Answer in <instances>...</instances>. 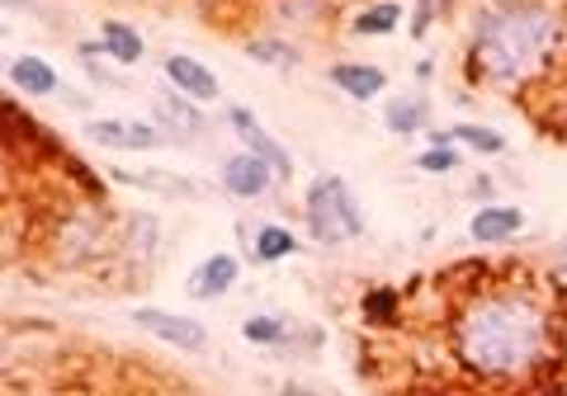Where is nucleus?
<instances>
[{
	"label": "nucleus",
	"mask_w": 567,
	"mask_h": 396,
	"mask_svg": "<svg viewBox=\"0 0 567 396\" xmlns=\"http://www.w3.org/2000/svg\"><path fill=\"white\" fill-rule=\"evenodd\" d=\"M454 345L483 377H520L548 350V316L525 293H483L458 312Z\"/></svg>",
	"instance_id": "1"
},
{
	"label": "nucleus",
	"mask_w": 567,
	"mask_h": 396,
	"mask_svg": "<svg viewBox=\"0 0 567 396\" xmlns=\"http://www.w3.org/2000/svg\"><path fill=\"white\" fill-rule=\"evenodd\" d=\"M558 48V10L544 0H511V6L483 14L473 39V62L487 81H525Z\"/></svg>",
	"instance_id": "2"
},
{
	"label": "nucleus",
	"mask_w": 567,
	"mask_h": 396,
	"mask_svg": "<svg viewBox=\"0 0 567 396\" xmlns=\"http://www.w3.org/2000/svg\"><path fill=\"white\" fill-rule=\"evenodd\" d=\"M308 227H312V237L322 246H346V241H354L364 231V218H360V208H354V198H350L341 175H322L312 185V194H308Z\"/></svg>",
	"instance_id": "3"
},
{
	"label": "nucleus",
	"mask_w": 567,
	"mask_h": 396,
	"mask_svg": "<svg viewBox=\"0 0 567 396\" xmlns=\"http://www.w3.org/2000/svg\"><path fill=\"white\" fill-rule=\"evenodd\" d=\"M227 123H233V133L246 142V152H251V156H260V160H270V166H275V175H284V179L293 175V160H289V152H284L279 142H275L270 133L260 128L251 110H241V104H233V110H227Z\"/></svg>",
	"instance_id": "4"
},
{
	"label": "nucleus",
	"mask_w": 567,
	"mask_h": 396,
	"mask_svg": "<svg viewBox=\"0 0 567 396\" xmlns=\"http://www.w3.org/2000/svg\"><path fill=\"white\" fill-rule=\"evenodd\" d=\"M133 321L142 331H152L156 340H166V345L175 350H204V326L199 321H189V316H171V312H156V308H137Z\"/></svg>",
	"instance_id": "5"
},
{
	"label": "nucleus",
	"mask_w": 567,
	"mask_h": 396,
	"mask_svg": "<svg viewBox=\"0 0 567 396\" xmlns=\"http://www.w3.org/2000/svg\"><path fill=\"white\" fill-rule=\"evenodd\" d=\"M270 179H275V166L270 160H260V156H251V152H241V156H233L223 166V185H227V194H237V198H260L265 189H270Z\"/></svg>",
	"instance_id": "6"
},
{
	"label": "nucleus",
	"mask_w": 567,
	"mask_h": 396,
	"mask_svg": "<svg viewBox=\"0 0 567 396\" xmlns=\"http://www.w3.org/2000/svg\"><path fill=\"white\" fill-rule=\"evenodd\" d=\"M91 137L100 147H118V152H152L162 147V133L152 123H118V118H100L91 123Z\"/></svg>",
	"instance_id": "7"
},
{
	"label": "nucleus",
	"mask_w": 567,
	"mask_h": 396,
	"mask_svg": "<svg viewBox=\"0 0 567 396\" xmlns=\"http://www.w3.org/2000/svg\"><path fill=\"white\" fill-rule=\"evenodd\" d=\"M166 81L181 90V95H189V100H218V76L204 66V62H194V58H166Z\"/></svg>",
	"instance_id": "8"
},
{
	"label": "nucleus",
	"mask_w": 567,
	"mask_h": 396,
	"mask_svg": "<svg viewBox=\"0 0 567 396\" xmlns=\"http://www.w3.org/2000/svg\"><path fill=\"white\" fill-rule=\"evenodd\" d=\"M520 227H525V212H520V208H502V204L477 208V212H473V222H468L473 241H487V246H496V241H511Z\"/></svg>",
	"instance_id": "9"
},
{
	"label": "nucleus",
	"mask_w": 567,
	"mask_h": 396,
	"mask_svg": "<svg viewBox=\"0 0 567 396\" xmlns=\"http://www.w3.org/2000/svg\"><path fill=\"white\" fill-rule=\"evenodd\" d=\"M237 283V260L233 256H208L189 274V298H223Z\"/></svg>",
	"instance_id": "10"
},
{
	"label": "nucleus",
	"mask_w": 567,
	"mask_h": 396,
	"mask_svg": "<svg viewBox=\"0 0 567 396\" xmlns=\"http://www.w3.org/2000/svg\"><path fill=\"white\" fill-rule=\"evenodd\" d=\"M331 81L346 90L350 100H374V95H383V85H388V76L379 66H369V62H341V66H331Z\"/></svg>",
	"instance_id": "11"
},
{
	"label": "nucleus",
	"mask_w": 567,
	"mask_h": 396,
	"mask_svg": "<svg viewBox=\"0 0 567 396\" xmlns=\"http://www.w3.org/2000/svg\"><path fill=\"white\" fill-rule=\"evenodd\" d=\"M100 52H110L114 62H128L133 66V62H142V52H147V48H142V33L137 29L110 20V24L100 29Z\"/></svg>",
	"instance_id": "12"
},
{
	"label": "nucleus",
	"mask_w": 567,
	"mask_h": 396,
	"mask_svg": "<svg viewBox=\"0 0 567 396\" xmlns=\"http://www.w3.org/2000/svg\"><path fill=\"white\" fill-rule=\"evenodd\" d=\"M10 81L24 90V95H52L58 90V71H52L43 58H20L10 66Z\"/></svg>",
	"instance_id": "13"
},
{
	"label": "nucleus",
	"mask_w": 567,
	"mask_h": 396,
	"mask_svg": "<svg viewBox=\"0 0 567 396\" xmlns=\"http://www.w3.org/2000/svg\"><path fill=\"white\" fill-rule=\"evenodd\" d=\"M388 128H393V133H416V128H425V100H421V95L393 100V104H388Z\"/></svg>",
	"instance_id": "14"
},
{
	"label": "nucleus",
	"mask_w": 567,
	"mask_h": 396,
	"mask_svg": "<svg viewBox=\"0 0 567 396\" xmlns=\"http://www.w3.org/2000/svg\"><path fill=\"white\" fill-rule=\"evenodd\" d=\"M450 137H454V142H464V147H473V152H483V156L506 152V137H502V133H492V128H477V123H458Z\"/></svg>",
	"instance_id": "15"
},
{
	"label": "nucleus",
	"mask_w": 567,
	"mask_h": 396,
	"mask_svg": "<svg viewBox=\"0 0 567 396\" xmlns=\"http://www.w3.org/2000/svg\"><path fill=\"white\" fill-rule=\"evenodd\" d=\"M293 250H298V241L289 227H260V237H256L260 260H284V256H293Z\"/></svg>",
	"instance_id": "16"
},
{
	"label": "nucleus",
	"mask_w": 567,
	"mask_h": 396,
	"mask_svg": "<svg viewBox=\"0 0 567 396\" xmlns=\"http://www.w3.org/2000/svg\"><path fill=\"white\" fill-rule=\"evenodd\" d=\"M402 24V6H374L354 14V33H393Z\"/></svg>",
	"instance_id": "17"
},
{
	"label": "nucleus",
	"mask_w": 567,
	"mask_h": 396,
	"mask_svg": "<svg viewBox=\"0 0 567 396\" xmlns=\"http://www.w3.org/2000/svg\"><path fill=\"white\" fill-rule=\"evenodd\" d=\"M246 52H251L256 62H270V66H298V52L289 43H275V39H256L246 43Z\"/></svg>",
	"instance_id": "18"
},
{
	"label": "nucleus",
	"mask_w": 567,
	"mask_h": 396,
	"mask_svg": "<svg viewBox=\"0 0 567 396\" xmlns=\"http://www.w3.org/2000/svg\"><path fill=\"white\" fill-rule=\"evenodd\" d=\"M241 331H246V340H256V345H275V340H284V321L279 316H251Z\"/></svg>",
	"instance_id": "19"
},
{
	"label": "nucleus",
	"mask_w": 567,
	"mask_h": 396,
	"mask_svg": "<svg viewBox=\"0 0 567 396\" xmlns=\"http://www.w3.org/2000/svg\"><path fill=\"white\" fill-rule=\"evenodd\" d=\"M416 166H421L425 175H450V170L458 166V156H454V147H440V142H435V147L425 152V156L416 160Z\"/></svg>",
	"instance_id": "20"
},
{
	"label": "nucleus",
	"mask_w": 567,
	"mask_h": 396,
	"mask_svg": "<svg viewBox=\"0 0 567 396\" xmlns=\"http://www.w3.org/2000/svg\"><path fill=\"white\" fill-rule=\"evenodd\" d=\"M393 308H398V293H393V288H374V293L364 298V312L374 316V321H388V316H393Z\"/></svg>",
	"instance_id": "21"
}]
</instances>
